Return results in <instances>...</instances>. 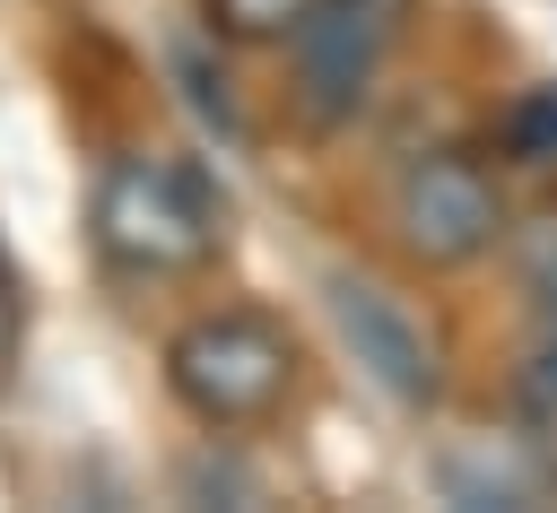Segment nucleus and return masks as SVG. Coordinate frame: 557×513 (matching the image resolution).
Wrapping results in <instances>:
<instances>
[{"mask_svg": "<svg viewBox=\"0 0 557 513\" xmlns=\"http://www.w3.org/2000/svg\"><path fill=\"white\" fill-rule=\"evenodd\" d=\"M174 70H183V78H191V104H200V113H209V122H218V130H235V104H226V96H218V87H226V78H209V70H200V52H174Z\"/></svg>", "mask_w": 557, "mask_h": 513, "instance_id": "9", "label": "nucleus"}, {"mask_svg": "<svg viewBox=\"0 0 557 513\" xmlns=\"http://www.w3.org/2000/svg\"><path fill=\"white\" fill-rule=\"evenodd\" d=\"M96 243L139 278L191 270L218 252V191L183 157H113L96 183Z\"/></svg>", "mask_w": 557, "mask_h": 513, "instance_id": "1", "label": "nucleus"}, {"mask_svg": "<svg viewBox=\"0 0 557 513\" xmlns=\"http://www.w3.org/2000/svg\"><path fill=\"white\" fill-rule=\"evenodd\" d=\"M331 322L357 348V365L392 391V400H426L435 391V339L374 287V278H331Z\"/></svg>", "mask_w": 557, "mask_h": 513, "instance_id": "5", "label": "nucleus"}, {"mask_svg": "<svg viewBox=\"0 0 557 513\" xmlns=\"http://www.w3.org/2000/svg\"><path fill=\"white\" fill-rule=\"evenodd\" d=\"M496 139H505V157H522V165H557V87L513 96L505 122H496Z\"/></svg>", "mask_w": 557, "mask_h": 513, "instance_id": "6", "label": "nucleus"}, {"mask_svg": "<svg viewBox=\"0 0 557 513\" xmlns=\"http://www.w3.org/2000/svg\"><path fill=\"white\" fill-rule=\"evenodd\" d=\"M9 348H17V278L0 261V365H9Z\"/></svg>", "mask_w": 557, "mask_h": 513, "instance_id": "10", "label": "nucleus"}, {"mask_svg": "<svg viewBox=\"0 0 557 513\" xmlns=\"http://www.w3.org/2000/svg\"><path fill=\"white\" fill-rule=\"evenodd\" d=\"M296 96L313 122H348L383 70V43H392V0H313L296 17Z\"/></svg>", "mask_w": 557, "mask_h": 513, "instance_id": "4", "label": "nucleus"}, {"mask_svg": "<svg viewBox=\"0 0 557 513\" xmlns=\"http://www.w3.org/2000/svg\"><path fill=\"white\" fill-rule=\"evenodd\" d=\"M165 383L200 426H252L296 391V348L261 313H200L165 339Z\"/></svg>", "mask_w": 557, "mask_h": 513, "instance_id": "2", "label": "nucleus"}, {"mask_svg": "<svg viewBox=\"0 0 557 513\" xmlns=\"http://www.w3.org/2000/svg\"><path fill=\"white\" fill-rule=\"evenodd\" d=\"M522 278H531V296H540V313L557 330V217H531L522 226Z\"/></svg>", "mask_w": 557, "mask_h": 513, "instance_id": "7", "label": "nucleus"}, {"mask_svg": "<svg viewBox=\"0 0 557 513\" xmlns=\"http://www.w3.org/2000/svg\"><path fill=\"white\" fill-rule=\"evenodd\" d=\"M209 9H218L226 35H296V17L313 0H209Z\"/></svg>", "mask_w": 557, "mask_h": 513, "instance_id": "8", "label": "nucleus"}, {"mask_svg": "<svg viewBox=\"0 0 557 513\" xmlns=\"http://www.w3.org/2000/svg\"><path fill=\"white\" fill-rule=\"evenodd\" d=\"M392 226L418 261H479L505 235V200L461 148H426L392 183Z\"/></svg>", "mask_w": 557, "mask_h": 513, "instance_id": "3", "label": "nucleus"}]
</instances>
